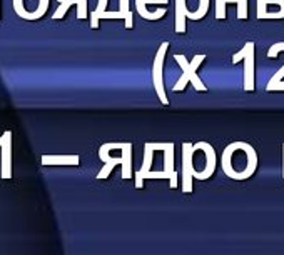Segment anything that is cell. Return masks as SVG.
<instances>
[{"instance_id": "cell-15", "label": "cell", "mask_w": 284, "mask_h": 255, "mask_svg": "<svg viewBox=\"0 0 284 255\" xmlns=\"http://www.w3.org/2000/svg\"><path fill=\"white\" fill-rule=\"evenodd\" d=\"M164 179H171L176 174V167H174V144L167 142V147L164 150Z\"/></svg>"}, {"instance_id": "cell-11", "label": "cell", "mask_w": 284, "mask_h": 255, "mask_svg": "<svg viewBox=\"0 0 284 255\" xmlns=\"http://www.w3.org/2000/svg\"><path fill=\"white\" fill-rule=\"evenodd\" d=\"M149 4H162V5H164L162 0H136V12L142 17V19H146V20H159V19H162V17L166 15V12H167L166 7L157 9L156 12H149L146 9V5H149Z\"/></svg>"}, {"instance_id": "cell-20", "label": "cell", "mask_w": 284, "mask_h": 255, "mask_svg": "<svg viewBox=\"0 0 284 255\" xmlns=\"http://www.w3.org/2000/svg\"><path fill=\"white\" fill-rule=\"evenodd\" d=\"M254 45H256L254 42H247V44H246L243 48H241V50H239L238 53H234V55H233V64L236 65V64H239L241 60H244L246 55H247V52H249L251 47H254Z\"/></svg>"}, {"instance_id": "cell-13", "label": "cell", "mask_w": 284, "mask_h": 255, "mask_svg": "<svg viewBox=\"0 0 284 255\" xmlns=\"http://www.w3.org/2000/svg\"><path fill=\"white\" fill-rule=\"evenodd\" d=\"M79 155H42V165H79Z\"/></svg>"}, {"instance_id": "cell-8", "label": "cell", "mask_w": 284, "mask_h": 255, "mask_svg": "<svg viewBox=\"0 0 284 255\" xmlns=\"http://www.w3.org/2000/svg\"><path fill=\"white\" fill-rule=\"evenodd\" d=\"M244 80H243V87L246 92H252L256 89L254 78H256V45L251 47V50L247 52V55L244 59Z\"/></svg>"}, {"instance_id": "cell-4", "label": "cell", "mask_w": 284, "mask_h": 255, "mask_svg": "<svg viewBox=\"0 0 284 255\" xmlns=\"http://www.w3.org/2000/svg\"><path fill=\"white\" fill-rule=\"evenodd\" d=\"M169 48V42H162L159 50H157L156 57H154V64H152V82H154V89L157 92V97L164 105H169V99L166 95V87H164V59H166V52Z\"/></svg>"}, {"instance_id": "cell-14", "label": "cell", "mask_w": 284, "mask_h": 255, "mask_svg": "<svg viewBox=\"0 0 284 255\" xmlns=\"http://www.w3.org/2000/svg\"><path fill=\"white\" fill-rule=\"evenodd\" d=\"M187 5L186 0H176V32L184 34L186 32V19H187Z\"/></svg>"}, {"instance_id": "cell-23", "label": "cell", "mask_w": 284, "mask_h": 255, "mask_svg": "<svg viewBox=\"0 0 284 255\" xmlns=\"http://www.w3.org/2000/svg\"><path fill=\"white\" fill-rule=\"evenodd\" d=\"M282 177H284V145H282Z\"/></svg>"}, {"instance_id": "cell-7", "label": "cell", "mask_w": 284, "mask_h": 255, "mask_svg": "<svg viewBox=\"0 0 284 255\" xmlns=\"http://www.w3.org/2000/svg\"><path fill=\"white\" fill-rule=\"evenodd\" d=\"M192 155H194V145L189 142L183 144V192L191 193L192 192Z\"/></svg>"}, {"instance_id": "cell-1", "label": "cell", "mask_w": 284, "mask_h": 255, "mask_svg": "<svg viewBox=\"0 0 284 255\" xmlns=\"http://www.w3.org/2000/svg\"><path fill=\"white\" fill-rule=\"evenodd\" d=\"M222 172L233 180H247L257 170V152L247 142H233L222 150Z\"/></svg>"}, {"instance_id": "cell-16", "label": "cell", "mask_w": 284, "mask_h": 255, "mask_svg": "<svg viewBox=\"0 0 284 255\" xmlns=\"http://www.w3.org/2000/svg\"><path fill=\"white\" fill-rule=\"evenodd\" d=\"M107 4H109V0H99V4H97V9H95L94 12H90V27H92L94 30H97L99 29V20H100V17L104 12H107Z\"/></svg>"}, {"instance_id": "cell-21", "label": "cell", "mask_w": 284, "mask_h": 255, "mask_svg": "<svg viewBox=\"0 0 284 255\" xmlns=\"http://www.w3.org/2000/svg\"><path fill=\"white\" fill-rule=\"evenodd\" d=\"M216 19H226V0H216Z\"/></svg>"}, {"instance_id": "cell-18", "label": "cell", "mask_w": 284, "mask_h": 255, "mask_svg": "<svg viewBox=\"0 0 284 255\" xmlns=\"http://www.w3.org/2000/svg\"><path fill=\"white\" fill-rule=\"evenodd\" d=\"M119 10L122 12L124 15V20H125V27L127 29H132V10L129 7V0H119Z\"/></svg>"}, {"instance_id": "cell-5", "label": "cell", "mask_w": 284, "mask_h": 255, "mask_svg": "<svg viewBox=\"0 0 284 255\" xmlns=\"http://www.w3.org/2000/svg\"><path fill=\"white\" fill-rule=\"evenodd\" d=\"M0 177L12 179V132L5 130L0 137Z\"/></svg>"}, {"instance_id": "cell-10", "label": "cell", "mask_w": 284, "mask_h": 255, "mask_svg": "<svg viewBox=\"0 0 284 255\" xmlns=\"http://www.w3.org/2000/svg\"><path fill=\"white\" fill-rule=\"evenodd\" d=\"M154 152L156 147L154 144H146L144 145V160H142V167L141 170H137L136 172V187L137 189H142L144 187V175H146L150 167H152V162H154Z\"/></svg>"}, {"instance_id": "cell-6", "label": "cell", "mask_w": 284, "mask_h": 255, "mask_svg": "<svg viewBox=\"0 0 284 255\" xmlns=\"http://www.w3.org/2000/svg\"><path fill=\"white\" fill-rule=\"evenodd\" d=\"M197 147H201L204 150V163L201 172H197L194 175V179L197 180H208L209 177H213V174L216 172V163H217V157H216V150L213 149V145L208 142H197L194 144ZM202 162V160H201Z\"/></svg>"}, {"instance_id": "cell-9", "label": "cell", "mask_w": 284, "mask_h": 255, "mask_svg": "<svg viewBox=\"0 0 284 255\" xmlns=\"http://www.w3.org/2000/svg\"><path fill=\"white\" fill-rule=\"evenodd\" d=\"M57 2L60 5L57 7V10L54 12V15H52L54 20L62 19L65 15V12L70 9V5H77V19L82 20L87 17V0H57Z\"/></svg>"}, {"instance_id": "cell-19", "label": "cell", "mask_w": 284, "mask_h": 255, "mask_svg": "<svg viewBox=\"0 0 284 255\" xmlns=\"http://www.w3.org/2000/svg\"><path fill=\"white\" fill-rule=\"evenodd\" d=\"M226 4H238V19H247V0H226Z\"/></svg>"}, {"instance_id": "cell-3", "label": "cell", "mask_w": 284, "mask_h": 255, "mask_svg": "<svg viewBox=\"0 0 284 255\" xmlns=\"http://www.w3.org/2000/svg\"><path fill=\"white\" fill-rule=\"evenodd\" d=\"M174 59H176V62L180 65V69H183V77L179 78L177 83L174 85V92H183V90L187 87V83H192L194 85V89L197 90V92H206L208 87L202 83V80L199 78L197 75V69L199 65H201L204 60H206V55H196L192 60H187L183 53H177V55H174Z\"/></svg>"}, {"instance_id": "cell-17", "label": "cell", "mask_w": 284, "mask_h": 255, "mask_svg": "<svg viewBox=\"0 0 284 255\" xmlns=\"http://www.w3.org/2000/svg\"><path fill=\"white\" fill-rule=\"evenodd\" d=\"M208 10H209V0H199V7L196 12H191V10H187V19L189 20H201L206 17L208 14Z\"/></svg>"}, {"instance_id": "cell-22", "label": "cell", "mask_w": 284, "mask_h": 255, "mask_svg": "<svg viewBox=\"0 0 284 255\" xmlns=\"http://www.w3.org/2000/svg\"><path fill=\"white\" fill-rule=\"evenodd\" d=\"M274 90H284V82H282V80L277 82V83L274 85V87H273V92H274Z\"/></svg>"}, {"instance_id": "cell-2", "label": "cell", "mask_w": 284, "mask_h": 255, "mask_svg": "<svg viewBox=\"0 0 284 255\" xmlns=\"http://www.w3.org/2000/svg\"><path fill=\"white\" fill-rule=\"evenodd\" d=\"M120 150H122V155L112 157L111 154H109L111 150H109L106 145H102V147L99 149V157H100V160L104 162V167H102L100 172L97 174L99 180L107 179L116 165L122 167V175H120L122 179H131L132 177V144L124 142V147Z\"/></svg>"}, {"instance_id": "cell-12", "label": "cell", "mask_w": 284, "mask_h": 255, "mask_svg": "<svg viewBox=\"0 0 284 255\" xmlns=\"http://www.w3.org/2000/svg\"><path fill=\"white\" fill-rule=\"evenodd\" d=\"M279 52H284V42H277V44H274L273 47L269 48V52H268V57L269 59H274L277 53ZM282 77H284V65L281 67L279 70L276 72V74L269 78V82H268V85H266V90H268V92H273V87L277 83V82H281L282 80Z\"/></svg>"}]
</instances>
